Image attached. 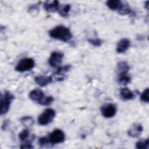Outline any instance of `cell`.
<instances>
[{"label": "cell", "mask_w": 149, "mask_h": 149, "mask_svg": "<svg viewBox=\"0 0 149 149\" xmlns=\"http://www.w3.org/2000/svg\"><path fill=\"white\" fill-rule=\"evenodd\" d=\"M49 36L55 40L68 42L73 37L70 29L63 25H59L48 31Z\"/></svg>", "instance_id": "6da1fadb"}, {"label": "cell", "mask_w": 149, "mask_h": 149, "mask_svg": "<svg viewBox=\"0 0 149 149\" xmlns=\"http://www.w3.org/2000/svg\"><path fill=\"white\" fill-rule=\"evenodd\" d=\"M14 95L9 91H5L1 97V115L6 114L9 110L10 104L14 100Z\"/></svg>", "instance_id": "7a4b0ae2"}, {"label": "cell", "mask_w": 149, "mask_h": 149, "mask_svg": "<svg viewBox=\"0 0 149 149\" xmlns=\"http://www.w3.org/2000/svg\"><path fill=\"white\" fill-rule=\"evenodd\" d=\"M56 112L52 108H47L39 115L38 118V122L39 125L44 126L50 123L55 117Z\"/></svg>", "instance_id": "3957f363"}, {"label": "cell", "mask_w": 149, "mask_h": 149, "mask_svg": "<svg viewBox=\"0 0 149 149\" xmlns=\"http://www.w3.org/2000/svg\"><path fill=\"white\" fill-rule=\"evenodd\" d=\"M35 66V62L32 58H23L19 61L15 67V70L19 72L31 70Z\"/></svg>", "instance_id": "277c9868"}, {"label": "cell", "mask_w": 149, "mask_h": 149, "mask_svg": "<svg viewBox=\"0 0 149 149\" xmlns=\"http://www.w3.org/2000/svg\"><path fill=\"white\" fill-rule=\"evenodd\" d=\"M50 144H56L63 143L65 140V134L61 129H55L47 136Z\"/></svg>", "instance_id": "5b68a950"}, {"label": "cell", "mask_w": 149, "mask_h": 149, "mask_svg": "<svg viewBox=\"0 0 149 149\" xmlns=\"http://www.w3.org/2000/svg\"><path fill=\"white\" fill-rule=\"evenodd\" d=\"M116 111L115 105L111 103L105 104L101 107V114L106 118H110L114 116L116 113Z\"/></svg>", "instance_id": "8992f818"}, {"label": "cell", "mask_w": 149, "mask_h": 149, "mask_svg": "<svg viewBox=\"0 0 149 149\" xmlns=\"http://www.w3.org/2000/svg\"><path fill=\"white\" fill-rule=\"evenodd\" d=\"M63 56V54L61 52L54 51L51 54L48 59V63L51 66L56 68L62 63Z\"/></svg>", "instance_id": "52a82bcc"}, {"label": "cell", "mask_w": 149, "mask_h": 149, "mask_svg": "<svg viewBox=\"0 0 149 149\" xmlns=\"http://www.w3.org/2000/svg\"><path fill=\"white\" fill-rule=\"evenodd\" d=\"M143 130L142 125L139 123H136L131 126L128 130L127 133L128 135L132 137H138L142 133Z\"/></svg>", "instance_id": "ba28073f"}, {"label": "cell", "mask_w": 149, "mask_h": 149, "mask_svg": "<svg viewBox=\"0 0 149 149\" xmlns=\"http://www.w3.org/2000/svg\"><path fill=\"white\" fill-rule=\"evenodd\" d=\"M45 97V96L44 92L39 88H36L32 90L29 94L30 98L33 101H35L39 104L44 98Z\"/></svg>", "instance_id": "9c48e42d"}, {"label": "cell", "mask_w": 149, "mask_h": 149, "mask_svg": "<svg viewBox=\"0 0 149 149\" xmlns=\"http://www.w3.org/2000/svg\"><path fill=\"white\" fill-rule=\"evenodd\" d=\"M130 46V41L127 38H122L117 44L116 51L118 53L122 54L126 52Z\"/></svg>", "instance_id": "30bf717a"}, {"label": "cell", "mask_w": 149, "mask_h": 149, "mask_svg": "<svg viewBox=\"0 0 149 149\" xmlns=\"http://www.w3.org/2000/svg\"><path fill=\"white\" fill-rule=\"evenodd\" d=\"M44 9L48 12H58L59 3L58 1H45L44 3Z\"/></svg>", "instance_id": "8fae6325"}, {"label": "cell", "mask_w": 149, "mask_h": 149, "mask_svg": "<svg viewBox=\"0 0 149 149\" xmlns=\"http://www.w3.org/2000/svg\"><path fill=\"white\" fill-rule=\"evenodd\" d=\"M35 82L41 87H45L52 82V78L49 76H38L34 78Z\"/></svg>", "instance_id": "7c38bea8"}, {"label": "cell", "mask_w": 149, "mask_h": 149, "mask_svg": "<svg viewBox=\"0 0 149 149\" xmlns=\"http://www.w3.org/2000/svg\"><path fill=\"white\" fill-rule=\"evenodd\" d=\"M118 13L122 15H134L135 13L133 11V10L131 8V7L129 6V5L126 2L122 1V3L119 8V9L117 10Z\"/></svg>", "instance_id": "4fadbf2b"}, {"label": "cell", "mask_w": 149, "mask_h": 149, "mask_svg": "<svg viewBox=\"0 0 149 149\" xmlns=\"http://www.w3.org/2000/svg\"><path fill=\"white\" fill-rule=\"evenodd\" d=\"M119 95L122 100L124 101H128L134 98V93L127 87L120 88L119 91Z\"/></svg>", "instance_id": "5bb4252c"}, {"label": "cell", "mask_w": 149, "mask_h": 149, "mask_svg": "<svg viewBox=\"0 0 149 149\" xmlns=\"http://www.w3.org/2000/svg\"><path fill=\"white\" fill-rule=\"evenodd\" d=\"M129 70L130 66L127 62L126 61H121L117 64L116 72L118 75L127 74Z\"/></svg>", "instance_id": "9a60e30c"}, {"label": "cell", "mask_w": 149, "mask_h": 149, "mask_svg": "<svg viewBox=\"0 0 149 149\" xmlns=\"http://www.w3.org/2000/svg\"><path fill=\"white\" fill-rule=\"evenodd\" d=\"M71 6L70 4H62L59 5L58 12L59 14L63 17H67L69 15Z\"/></svg>", "instance_id": "2e32d148"}, {"label": "cell", "mask_w": 149, "mask_h": 149, "mask_svg": "<svg viewBox=\"0 0 149 149\" xmlns=\"http://www.w3.org/2000/svg\"><path fill=\"white\" fill-rule=\"evenodd\" d=\"M122 3V1L109 0L106 2L107 6L112 10H118Z\"/></svg>", "instance_id": "e0dca14e"}, {"label": "cell", "mask_w": 149, "mask_h": 149, "mask_svg": "<svg viewBox=\"0 0 149 149\" xmlns=\"http://www.w3.org/2000/svg\"><path fill=\"white\" fill-rule=\"evenodd\" d=\"M130 80H131V78L127 74L118 75V81L119 84L121 85L126 86L130 82Z\"/></svg>", "instance_id": "ac0fdd59"}, {"label": "cell", "mask_w": 149, "mask_h": 149, "mask_svg": "<svg viewBox=\"0 0 149 149\" xmlns=\"http://www.w3.org/2000/svg\"><path fill=\"white\" fill-rule=\"evenodd\" d=\"M20 122L24 126L26 127H30L34 123L33 118L30 116H25L22 117L20 119Z\"/></svg>", "instance_id": "d6986e66"}, {"label": "cell", "mask_w": 149, "mask_h": 149, "mask_svg": "<svg viewBox=\"0 0 149 149\" xmlns=\"http://www.w3.org/2000/svg\"><path fill=\"white\" fill-rule=\"evenodd\" d=\"M149 140L148 139H141L136 143V148L137 149H147L148 148Z\"/></svg>", "instance_id": "ffe728a7"}, {"label": "cell", "mask_w": 149, "mask_h": 149, "mask_svg": "<svg viewBox=\"0 0 149 149\" xmlns=\"http://www.w3.org/2000/svg\"><path fill=\"white\" fill-rule=\"evenodd\" d=\"M70 68H71V66L70 65H66L65 66H60L58 68L56 71L55 72V74L59 76L63 75V74L68 72L70 69Z\"/></svg>", "instance_id": "44dd1931"}, {"label": "cell", "mask_w": 149, "mask_h": 149, "mask_svg": "<svg viewBox=\"0 0 149 149\" xmlns=\"http://www.w3.org/2000/svg\"><path fill=\"white\" fill-rule=\"evenodd\" d=\"M30 131L27 129H23L19 134V138L22 141H26L29 139Z\"/></svg>", "instance_id": "7402d4cb"}, {"label": "cell", "mask_w": 149, "mask_h": 149, "mask_svg": "<svg viewBox=\"0 0 149 149\" xmlns=\"http://www.w3.org/2000/svg\"><path fill=\"white\" fill-rule=\"evenodd\" d=\"M140 100L141 101L146 103H148L149 102V89L147 88L145 89L143 92L141 94Z\"/></svg>", "instance_id": "603a6c76"}, {"label": "cell", "mask_w": 149, "mask_h": 149, "mask_svg": "<svg viewBox=\"0 0 149 149\" xmlns=\"http://www.w3.org/2000/svg\"><path fill=\"white\" fill-rule=\"evenodd\" d=\"M54 101V98L52 96H45L44 98L42 100V101L40 102V105H45L48 106L51 105Z\"/></svg>", "instance_id": "cb8c5ba5"}, {"label": "cell", "mask_w": 149, "mask_h": 149, "mask_svg": "<svg viewBox=\"0 0 149 149\" xmlns=\"http://www.w3.org/2000/svg\"><path fill=\"white\" fill-rule=\"evenodd\" d=\"M88 42L91 44L92 45L95 47H100L101 45L102 41L98 38H88L87 39Z\"/></svg>", "instance_id": "d4e9b609"}, {"label": "cell", "mask_w": 149, "mask_h": 149, "mask_svg": "<svg viewBox=\"0 0 149 149\" xmlns=\"http://www.w3.org/2000/svg\"><path fill=\"white\" fill-rule=\"evenodd\" d=\"M38 142H39V144L41 147H44V146H46L50 144L47 136L40 137L38 140Z\"/></svg>", "instance_id": "484cf974"}, {"label": "cell", "mask_w": 149, "mask_h": 149, "mask_svg": "<svg viewBox=\"0 0 149 149\" xmlns=\"http://www.w3.org/2000/svg\"><path fill=\"white\" fill-rule=\"evenodd\" d=\"M39 10V8H38V6L37 5V4H33L32 5H31L29 8V12L31 13V14H34V13H38V12Z\"/></svg>", "instance_id": "4316f807"}, {"label": "cell", "mask_w": 149, "mask_h": 149, "mask_svg": "<svg viewBox=\"0 0 149 149\" xmlns=\"http://www.w3.org/2000/svg\"><path fill=\"white\" fill-rule=\"evenodd\" d=\"M34 147L31 144V141L30 140H27L24 141V143L22 144L20 148H33Z\"/></svg>", "instance_id": "83f0119b"}, {"label": "cell", "mask_w": 149, "mask_h": 149, "mask_svg": "<svg viewBox=\"0 0 149 149\" xmlns=\"http://www.w3.org/2000/svg\"><path fill=\"white\" fill-rule=\"evenodd\" d=\"M8 123H9L8 120H5V121L3 122V123L2 124V129H5L6 128V127L7 126V125H8Z\"/></svg>", "instance_id": "f1b7e54d"}, {"label": "cell", "mask_w": 149, "mask_h": 149, "mask_svg": "<svg viewBox=\"0 0 149 149\" xmlns=\"http://www.w3.org/2000/svg\"><path fill=\"white\" fill-rule=\"evenodd\" d=\"M144 6H145L146 8L148 10V1H146V2Z\"/></svg>", "instance_id": "f546056e"}]
</instances>
